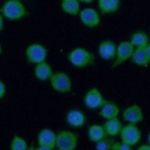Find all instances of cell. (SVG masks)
<instances>
[{"label": "cell", "instance_id": "6da1fadb", "mask_svg": "<svg viewBox=\"0 0 150 150\" xmlns=\"http://www.w3.org/2000/svg\"><path fill=\"white\" fill-rule=\"evenodd\" d=\"M67 58L70 64H72L75 67L77 68H86L92 64L95 61L94 54L82 47L73 49L68 54Z\"/></svg>", "mask_w": 150, "mask_h": 150}, {"label": "cell", "instance_id": "7a4b0ae2", "mask_svg": "<svg viewBox=\"0 0 150 150\" xmlns=\"http://www.w3.org/2000/svg\"><path fill=\"white\" fill-rule=\"evenodd\" d=\"M0 14L9 21H18L27 16L24 5L19 0H8L0 8Z\"/></svg>", "mask_w": 150, "mask_h": 150}, {"label": "cell", "instance_id": "3957f363", "mask_svg": "<svg viewBox=\"0 0 150 150\" xmlns=\"http://www.w3.org/2000/svg\"><path fill=\"white\" fill-rule=\"evenodd\" d=\"M77 143L78 135L71 131L62 130L56 134L55 147L59 150H75Z\"/></svg>", "mask_w": 150, "mask_h": 150}, {"label": "cell", "instance_id": "277c9868", "mask_svg": "<svg viewBox=\"0 0 150 150\" xmlns=\"http://www.w3.org/2000/svg\"><path fill=\"white\" fill-rule=\"evenodd\" d=\"M51 86L59 93H68L72 90V80L64 72L54 73L50 78Z\"/></svg>", "mask_w": 150, "mask_h": 150}, {"label": "cell", "instance_id": "5b68a950", "mask_svg": "<svg viewBox=\"0 0 150 150\" xmlns=\"http://www.w3.org/2000/svg\"><path fill=\"white\" fill-rule=\"evenodd\" d=\"M47 49L43 45L37 42L29 45L25 51V55L28 62L34 64L44 62L47 58Z\"/></svg>", "mask_w": 150, "mask_h": 150}, {"label": "cell", "instance_id": "8992f818", "mask_svg": "<svg viewBox=\"0 0 150 150\" xmlns=\"http://www.w3.org/2000/svg\"><path fill=\"white\" fill-rule=\"evenodd\" d=\"M121 141L126 143L129 146H134L137 145L142 137V133L140 129L136 126V125L129 123V125L123 126L120 133Z\"/></svg>", "mask_w": 150, "mask_h": 150}, {"label": "cell", "instance_id": "52a82bcc", "mask_svg": "<svg viewBox=\"0 0 150 150\" xmlns=\"http://www.w3.org/2000/svg\"><path fill=\"white\" fill-rule=\"evenodd\" d=\"M134 51V47L130 41L122 42L118 44L116 51L115 61L113 63V67H117L125 63L128 60H131V57Z\"/></svg>", "mask_w": 150, "mask_h": 150}, {"label": "cell", "instance_id": "ba28073f", "mask_svg": "<svg viewBox=\"0 0 150 150\" xmlns=\"http://www.w3.org/2000/svg\"><path fill=\"white\" fill-rule=\"evenodd\" d=\"M105 101L102 93L98 88H90L84 96V104L89 110L100 109Z\"/></svg>", "mask_w": 150, "mask_h": 150}, {"label": "cell", "instance_id": "9c48e42d", "mask_svg": "<svg viewBox=\"0 0 150 150\" xmlns=\"http://www.w3.org/2000/svg\"><path fill=\"white\" fill-rule=\"evenodd\" d=\"M79 18L81 23L87 28H96L100 24V17L99 12L91 8H86L80 11Z\"/></svg>", "mask_w": 150, "mask_h": 150}, {"label": "cell", "instance_id": "30bf717a", "mask_svg": "<svg viewBox=\"0 0 150 150\" xmlns=\"http://www.w3.org/2000/svg\"><path fill=\"white\" fill-rule=\"evenodd\" d=\"M122 118L128 123L137 125L144 120V113H143L141 107L134 104V105L130 106L123 110Z\"/></svg>", "mask_w": 150, "mask_h": 150}, {"label": "cell", "instance_id": "8fae6325", "mask_svg": "<svg viewBox=\"0 0 150 150\" xmlns=\"http://www.w3.org/2000/svg\"><path fill=\"white\" fill-rule=\"evenodd\" d=\"M116 51L117 46L112 41H103L100 43L98 52H99V55L105 61L112 60L116 56Z\"/></svg>", "mask_w": 150, "mask_h": 150}, {"label": "cell", "instance_id": "7c38bea8", "mask_svg": "<svg viewBox=\"0 0 150 150\" xmlns=\"http://www.w3.org/2000/svg\"><path fill=\"white\" fill-rule=\"evenodd\" d=\"M67 122L71 127L79 128L87 122V117L79 110H71L67 114Z\"/></svg>", "mask_w": 150, "mask_h": 150}, {"label": "cell", "instance_id": "4fadbf2b", "mask_svg": "<svg viewBox=\"0 0 150 150\" xmlns=\"http://www.w3.org/2000/svg\"><path fill=\"white\" fill-rule=\"evenodd\" d=\"M56 134L51 129H42L38 134V145L39 146H48L52 148H55Z\"/></svg>", "mask_w": 150, "mask_h": 150}, {"label": "cell", "instance_id": "5bb4252c", "mask_svg": "<svg viewBox=\"0 0 150 150\" xmlns=\"http://www.w3.org/2000/svg\"><path fill=\"white\" fill-rule=\"evenodd\" d=\"M119 113H120V109L118 105L110 100L105 101V103L102 105L99 112L100 116L105 120L116 118V117H118Z\"/></svg>", "mask_w": 150, "mask_h": 150}, {"label": "cell", "instance_id": "9a60e30c", "mask_svg": "<svg viewBox=\"0 0 150 150\" xmlns=\"http://www.w3.org/2000/svg\"><path fill=\"white\" fill-rule=\"evenodd\" d=\"M121 0H98V8L101 14L110 15L120 8Z\"/></svg>", "mask_w": 150, "mask_h": 150}, {"label": "cell", "instance_id": "2e32d148", "mask_svg": "<svg viewBox=\"0 0 150 150\" xmlns=\"http://www.w3.org/2000/svg\"><path fill=\"white\" fill-rule=\"evenodd\" d=\"M131 61L142 67H146L150 64V56L145 47L143 48H134Z\"/></svg>", "mask_w": 150, "mask_h": 150}, {"label": "cell", "instance_id": "e0dca14e", "mask_svg": "<svg viewBox=\"0 0 150 150\" xmlns=\"http://www.w3.org/2000/svg\"><path fill=\"white\" fill-rule=\"evenodd\" d=\"M54 72L52 67L46 62H42L39 63L35 66L34 68V75L36 76L37 79L41 80V81H46L50 79L51 76H53Z\"/></svg>", "mask_w": 150, "mask_h": 150}, {"label": "cell", "instance_id": "ac0fdd59", "mask_svg": "<svg viewBox=\"0 0 150 150\" xmlns=\"http://www.w3.org/2000/svg\"><path fill=\"white\" fill-rule=\"evenodd\" d=\"M123 125L122 122L118 119V117L112 119L107 120L103 125V128L105 130V133L108 136L113 137V136L119 135Z\"/></svg>", "mask_w": 150, "mask_h": 150}, {"label": "cell", "instance_id": "d6986e66", "mask_svg": "<svg viewBox=\"0 0 150 150\" xmlns=\"http://www.w3.org/2000/svg\"><path fill=\"white\" fill-rule=\"evenodd\" d=\"M61 8L66 14L70 16H77L81 11L79 0H62Z\"/></svg>", "mask_w": 150, "mask_h": 150}, {"label": "cell", "instance_id": "ffe728a7", "mask_svg": "<svg viewBox=\"0 0 150 150\" xmlns=\"http://www.w3.org/2000/svg\"><path fill=\"white\" fill-rule=\"evenodd\" d=\"M88 135L89 141L92 142V143H95V144L107 136V134L105 133V130H104L103 126L99 125H91L88 128Z\"/></svg>", "mask_w": 150, "mask_h": 150}, {"label": "cell", "instance_id": "44dd1931", "mask_svg": "<svg viewBox=\"0 0 150 150\" xmlns=\"http://www.w3.org/2000/svg\"><path fill=\"white\" fill-rule=\"evenodd\" d=\"M130 42L134 48H143L149 43V38L146 32L137 31L131 36Z\"/></svg>", "mask_w": 150, "mask_h": 150}, {"label": "cell", "instance_id": "7402d4cb", "mask_svg": "<svg viewBox=\"0 0 150 150\" xmlns=\"http://www.w3.org/2000/svg\"><path fill=\"white\" fill-rule=\"evenodd\" d=\"M11 150H26L28 149V144L24 138L18 135H15L10 143Z\"/></svg>", "mask_w": 150, "mask_h": 150}, {"label": "cell", "instance_id": "603a6c76", "mask_svg": "<svg viewBox=\"0 0 150 150\" xmlns=\"http://www.w3.org/2000/svg\"><path fill=\"white\" fill-rule=\"evenodd\" d=\"M114 144V141L110 138H108L107 136L96 143V146L95 148L97 150H112V146Z\"/></svg>", "mask_w": 150, "mask_h": 150}, {"label": "cell", "instance_id": "cb8c5ba5", "mask_svg": "<svg viewBox=\"0 0 150 150\" xmlns=\"http://www.w3.org/2000/svg\"><path fill=\"white\" fill-rule=\"evenodd\" d=\"M132 146L123 142H114L112 150H131Z\"/></svg>", "mask_w": 150, "mask_h": 150}, {"label": "cell", "instance_id": "d4e9b609", "mask_svg": "<svg viewBox=\"0 0 150 150\" xmlns=\"http://www.w3.org/2000/svg\"><path fill=\"white\" fill-rule=\"evenodd\" d=\"M6 85L3 83V81L0 80V100L4 98V96L6 95Z\"/></svg>", "mask_w": 150, "mask_h": 150}, {"label": "cell", "instance_id": "484cf974", "mask_svg": "<svg viewBox=\"0 0 150 150\" xmlns=\"http://www.w3.org/2000/svg\"><path fill=\"white\" fill-rule=\"evenodd\" d=\"M36 149L37 150H53L54 148H52L51 146H39Z\"/></svg>", "mask_w": 150, "mask_h": 150}, {"label": "cell", "instance_id": "4316f807", "mask_svg": "<svg viewBox=\"0 0 150 150\" xmlns=\"http://www.w3.org/2000/svg\"><path fill=\"white\" fill-rule=\"evenodd\" d=\"M137 150H150V145H142L137 148Z\"/></svg>", "mask_w": 150, "mask_h": 150}, {"label": "cell", "instance_id": "83f0119b", "mask_svg": "<svg viewBox=\"0 0 150 150\" xmlns=\"http://www.w3.org/2000/svg\"><path fill=\"white\" fill-rule=\"evenodd\" d=\"M3 27H4V21H3V16H2L1 14H0V31L2 30Z\"/></svg>", "mask_w": 150, "mask_h": 150}, {"label": "cell", "instance_id": "f1b7e54d", "mask_svg": "<svg viewBox=\"0 0 150 150\" xmlns=\"http://www.w3.org/2000/svg\"><path fill=\"white\" fill-rule=\"evenodd\" d=\"M94 0H79V2H82V3H85V4H90L92 3Z\"/></svg>", "mask_w": 150, "mask_h": 150}, {"label": "cell", "instance_id": "f546056e", "mask_svg": "<svg viewBox=\"0 0 150 150\" xmlns=\"http://www.w3.org/2000/svg\"><path fill=\"white\" fill-rule=\"evenodd\" d=\"M145 48H146V52H147V54H148L149 56H150V42L146 45V46Z\"/></svg>", "mask_w": 150, "mask_h": 150}, {"label": "cell", "instance_id": "4dcf8cb0", "mask_svg": "<svg viewBox=\"0 0 150 150\" xmlns=\"http://www.w3.org/2000/svg\"><path fill=\"white\" fill-rule=\"evenodd\" d=\"M147 142H148V144L150 145V133L148 134V137H147Z\"/></svg>", "mask_w": 150, "mask_h": 150}, {"label": "cell", "instance_id": "1f68e13d", "mask_svg": "<svg viewBox=\"0 0 150 150\" xmlns=\"http://www.w3.org/2000/svg\"><path fill=\"white\" fill-rule=\"evenodd\" d=\"M1 52H2V47H1V44H0V54H1Z\"/></svg>", "mask_w": 150, "mask_h": 150}]
</instances>
